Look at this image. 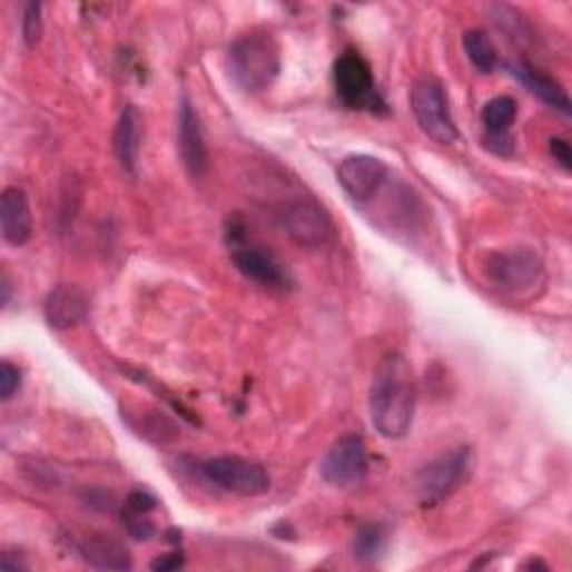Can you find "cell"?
I'll use <instances>...</instances> for the list:
<instances>
[{"label": "cell", "instance_id": "1", "mask_svg": "<svg viewBox=\"0 0 572 572\" xmlns=\"http://www.w3.org/2000/svg\"><path fill=\"white\" fill-rule=\"evenodd\" d=\"M416 381L405 356L392 354L374 372L369 392L372 423L385 438H403L414 421Z\"/></svg>", "mask_w": 572, "mask_h": 572}, {"label": "cell", "instance_id": "2", "mask_svg": "<svg viewBox=\"0 0 572 572\" xmlns=\"http://www.w3.org/2000/svg\"><path fill=\"white\" fill-rule=\"evenodd\" d=\"M279 68V46L268 32L255 30L235 39L226 55L228 79L246 95H259L268 90L275 83Z\"/></svg>", "mask_w": 572, "mask_h": 572}, {"label": "cell", "instance_id": "3", "mask_svg": "<svg viewBox=\"0 0 572 572\" xmlns=\"http://www.w3.org/2000/svg\"><path fill=\"white\" fill-rule=\"evenodd\" d=\"M228 239H230V257H233V264L237 266V270L264 286V289H270V292H289L294 289V277L289 273V268H286L277 255H273L268 248L259 246V244H253L246 239V235L233 226V230L228 233Z\"/></svg>", "mask_w": 572, "mask_h": 572}, {"label": "cell", "instance_id": "4", "mask_svg": "<svg viewBox=\"0 0 572 572\" xmlns=\"http://www.w3.org/2000/svg\"><path fill=\"white\" fill-rule=\"evenodd\" d=\"M472 467V450L456 447L450 454L423 465L414 479V492L425 507L443 503L465 479Z\"/></svg>", "mask_w": 572, "mask_h": 572}, {"label": "cell", "instance_id": "5", "mask_svg": "<svg viewBox=\"0 0 572 572\" xmlns=\"http://www.w3.org/2000/svg\"><path fill=\"white\" fill-rule=\"evenodd\" d=\"M412 112L421 126V130L436 144L450 146L458 139L456 121L450 110L447 95L443 86L434 79H423L412 88Z\"/></svg>", "mask_w": 572, "mask_h": 572}, {"label": "cell", "instance_id": "6", "mask_svg": "<svg viewBox=\"0 0 572 572\" xmlns=\"http://www.w3.org/2000/svg\"><path fill=\"white\" fill-rule=\"evenodd\" d=\"M277 217L296 244L307 248H323L334 239V224L325 208L309 199L296 197L292 201H284L277 210Z\"/></svg>", "mask_w": 572, "mask_h": 572}, {"label": "cell", "instance_id": "7", "mask_svg": "<svg viewBox=\"0 0 572 572\" xmlns=\"http://www.w3.org/2000/svg\"><path fill=\"white\" fill-rule=\"evenodd\" d=\"M541 259L530 248L499 250L485 259V275L490 284L503 294H521L532 289L541 279Z\"/></svg>", "mask_w": 572, "mask_h": 572}, {"label": "cell", "instance_id": "8", "mask_svg": "<svg viewBox=\"0 0 572 572\" xmlns=\"http://www.w3.org/2000/svg\"><path fill=\"white\" fill-rule=\"evenodd\" d=\"M334 83L341 101L354 110H385L381 95L376 92L369 63L358 52H345L334 66Z\"/></svg>", "mask_w": 572, "mask_h": 572}, {"label": "cell", "instance_id": "9", "mask_svg": "<svg viewBox=\"0 0 572 572\" xmlns=\"http://www.w3.org/2000/svg\"><path fill=\"white\" fill-rule=\"evenodd\" d=\"M201 474L217 487L237 496H259L270 487L268 472L259 463L241 456L208 458L201 465Z\"/></svg>", "mask_w": 572, "mask_h": 572}, {"label": "cell", "instance_id": "10", "mask_svg": "<svg viewBox=\"0 0 572 572\" xmlns=\"http://www.w3.org/2000/svg\"><path fill=\"white\" fill-rule=\"evenodd\" d=\"M369 470V456L361 436L338 438L320 463V474L329 485L352 487L365 481Z\"/></svg>", "mask_w": 572, "mask_h": 572}, {"label": "cell", "instance_id": "11", "mask_svg": "<svg viewBox=\"0 0 572 572\" xmlns=\"http://www.w3.org/2000/svg\"><path fill=\"white\" fill-rule=\"evenodd\" d=\"M389 168L374 155H349L338 166V184L354 201H367L385 186Z\"/></svg>", "mask_w": 572, "mask_h": 572}, {"label": "cell", "instance_id": "12", "mask_svg": "<svg viewBox=\"0 0 572 572\" xmlns=\"http://www.w3.org/2000/svg\"><path fill=\"white\" fill-rule=\"evenodd\" d=\"M179 152L184 159L186 170L190 177L199 179L208 170V150L204 139V128L197 110L193 108L190 99L184 97L179 103Z\"/></svg>", "mask_w": 572, "mask_h": 572}, {"label": "cell", "instance_id": "13", "mask_svg": "<svg viewBox=\"0 0 572 572\" xmlns=\"http://www.w3.org/2000/svg\"><path fill=\"white\" fill-rule=\"evenodd\" d=\"M0 228H3L6 241L12 246H26L32 239V210L23 188L10 186L3 190V197H0Z\"/></svg>", "mask_w": 572, "mask_h": 572}, {"label": "cell", "instance_id": "14", "mask_svg": "<svg viewBox=\"0 0 572 572\" xmlns=\"http://www.w3.org/2000/svg\"><path fill=\"white\" fill-rule=\"evenodd\" d=\"M43 312H46V320L52 329L66 332L86 318L88 298L81 289H77V286L61 284V286H57V289H52L50 296L46 298Z\"/></svg>", "mask_w": 572, "mask_h": 572}, {"label": "cell", "instance_id": "15", "mask_svg": "<svg viewBox=\"0 0 572 572\" xmlns=\"http://www.w3.org/2000/svg\"><path fill=\"white\" fill-rule=\"evenodd\" d=\"M141 137H144L141 112L135 106H126L119 121H117L112 144H115L117 159L128 175H137V164H139V152H141Z\"/></svg>", "mask_w": 572, "mask_h": 572}, {"label": "cell", "instance_id": "16", "mask_svg": "<svg viewBox=\"0 0 572 572\" xmlns=\"http://www.w3.org/2000/svg\"><path fill=\"white\" fill-rule=\"evenodd\" d=\"M510 70L534 97H539L550 108L559 110L563 117H570V112H572L570 110V99H568L565 90L554 79H550L548 75L534 70L527 63H514Z\"/></svg>", "mask_w": 572, "mask_h": 572}, {"label": "cell", "instance_id": "17", "mask_svg": "<svg viewBox=\"0 0 572 572\" xmlns=\"http://www.w3.org/2000/svg\"><path fill=\"white\" fill-rule=\"evenodd\" d=\"M77 548H79V554L92 568H99V570H128V568H132L128 550L119 541H115L106 534L88 536Z\"/></svg>", "mask_w": 572, "mask_h": 572}, {"label": "cell", "instance_id": "18", "mask_svg": "<svg viewBox=\"0 0 572 572\" xmlns=\"http://www.w3.org/2000/svg\"><path fill=\"white\" fill-rule=\"evenodd\" d=\"M463 50L467 55V59L472 61V66L483 72V75H490L494 72L496 63H499V57H496V48L494 43L490 41V37L483 32V30H470L465 32L463 37Z\"/></svg>", "mask_w": 572, "mask_h": 572}, {"label": "cell", "instance_id": "19", "mask_svg": "<svg viewBox=\"0 0 572 572\" xmlns=\"http://www.w3.org/2000/svg\"><path fill=\"white\" fill-rule=\"evenodd\" d=\"M481 117L487 132H507L516 121V101L512 97H494L483 106Z\"/></svg>", "mask_w": 572, "mask_h": 572}, {"label": "cell", "instance_id": "20", "mask_svg": "<svg viewBox=\"0 0 572 572\" xmlns=\"http://www.w3.org/2000/svg\"><path fill=\"white\" fill-rule=\"evenodd\" d=\"M383 525H365L356 534V554L361 559H372L383 548Z\"/></svg>", "mask_w": 572, "mask_h": 572}, {"label": "cell", "instance_id": "21", "mask_svg": "<svg viewBox=\"0 0 572 572\" xmlns=\"http://www.w3.org/2000/svg\"><path fill=\"white\" fill-rule=\"evenodd\" d=\"M43 6L41 3H28L23 12V41L28 48H37L43 34Z\"/></svg>", "mask_w": 572, "mask_h": 572}, {"label": "cell", "instance_id": "22", "mask_svg": "<svg viewBox=\"0 0 572 572\" xmlns=\"http://www.w3.org/2000/svg\"><path fill=\"white\" fill-rule=\"evenodd\" d=\"M19 389H21V369L10 361H3V365H0V401L3 403L12 401Z\"/></svg>", "mask_w": 572, "mask_h": 572}, {"label": "cell", "instance_id": "23", "mask_svg": "<svg viewBox=\"0 0 572 572\" xmlns=\"http://www.w3.org/2000/svg\"><path fill=\"white\" fill-rule=\"evenodd\" d=\"M157 507L155 496H150L148 492H132L126 501V514H150Z\"/></svg>", "mask_w": 572, "mask_h": 572}, {"label": "cell", "instance_id": "24", "mask_svg": "<svg viewBox=\"0 0 572 572\" xmlns=\"http://www.w3.org/2000/svg\"><path fill=\"white\" fill-rule=\"evenodd\" d=\"M485 148L492 150L494 155L510 157V155L514 152V139L510 137V132H499V135L487 132V137H485Z\"/></svg>", "mask_w": 572, "mask_h": 572}, {"label": "cell", "instance_id": "25", "mask_svg": "<svg viewBox=\"0 0 572 572\" xmlns=\"http://www.w3.org/2000/svg\"><path fill=\"white\" fill-rule=\"evenodd\" d=\"M550 152L554 157V161H559V166L563 170H572V150L570 144L563 139H552L550 141Z\"/></svg>", "mask_w": 572, "mask_h": 572}, {"label": "cell", "instance_id": "26", "mask_svg": "<svg viewBox=\"0 0 572 572\" xmlns=\"http://www.w3.org/2000/svg\"><path fill=\"white\" fill-rule=\"evenodd\" d=\"M184 565V554H166V556H159L150 563L152 570H161V572H170V570H179Z\"/></svg>", "mask_w": 572, "mask_h": 572}, {"label": "cell", "instance_id": "27", "mask_svg": "<svg viewBox=\"0 0 572 572\" xmlns=\"http://www.w3.org/2000/svg\"><path fill=\"white\" fill-rule=\"evenodd\" d=\"M10 294H12V286L8 275H3V305H10Z\"/></svg>", "mask_w": 572, "mask_h": 572}, {"label": "cell", "instance_id": "28", "mask_svg": "<svg viewBox=\"0 0 572 572\" xmlns=\"http://www.w3.org/2000/svg\"><path fill=\"white\" fill-rule=\"evenodd\" d=\"M525 565H530V568H548L545 563H541V561H534V559H532L530 563H525Z\"/></svg>", "mask_w": 572, "mask_h": 572}]
</instances>
